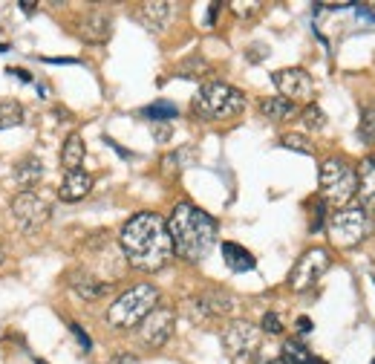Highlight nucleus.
I'll return each instance as SVG.
<instances>
[{
	"label": "nucleus",
	"mask_w": 375,
	"mask_h": 364,
	"mask_svg": "<svg viewBox=\"0 0 375 364\" xmlns=\"http://www.w3.org/2000/svg\"><path fill=\"white\" fill-rule=\"evenodd\" d=\"M121 255L139 272H159L173 257V243L168 234V220L156 211H139L121 226L118 237Z\"/></svg>",
	"instance_id": "nucleus-1"
},
{
	"label": "nucleus",
	"mask_w": 375,
	"mask_h": 364,
	"mask_svg": "<svg viewBox=\"0 0 375 364\" xmlns=\"http://www.w3.org/2000/svg\"><path fill=\"white\" fill-rule=\"evenodd\" d=\"M168 234L173 243V255L199 263L211 255L216 243V220L194 202H179L168 217Z\"/></svg>",
	"instance_id": "nucleus-2"
},
{
	"label": "nucleus",
	"mask_w": 375,
	"mask_h": 364,
	"mask_svg": "<svg viewBox=\"0 0 375 364\" xmlns=\"http://www.w3.org/2000/svg\"><path fill=\"white\" fill-rule=\"evenodd\" d=\"M191 110L205 121H228L245 110V96L226 81H205L191 99Z\"/></svg>",
	"instance_id": "nucleus-3"
},
{
	"label": "nucleus",
	"mask_w": 375,
	"mask_h": 364,
	"mask_svg": "<svg viewBox=\"0 0 375 364\" xmlns=\"http://www.w3.org/2000/svg\"><path fill=\"white\" fill-rule=\"evenodd\" d=\"M159 307V289L153 284H136L130 289H124L107 310V324L118 329H130L145 321L147 313Z\"/></svg>",
	"instance_id": "nucleus-4"
},
{
	"label": "nucleus",
	"mask_w": 375,
	"mask_h": 364,
	"mask_svg": "<svg viewBox=\"0 0 375 364\" xmlns=\"http://www.w3.org/2000/svg\"><path fill=\"white\" fill-rule=\"evenodd\" d=\"M318 182H321V200L335 208H347V202L355 197V188H358L355 168L340 157H329L321 162Z\"/></svg>",
	"instance_id": "nucleus-5"
},
{
	"label": "nucleus",
	"mask_w": 375,
	"mask_h": 364,
	"mask_svg": "<svg viewBox=\"0 0 375 364\" xmlns=\"http://www.w3.org/2000/svg\"><path fill=\"white\" fill-rule=\"evenodd\" d=\"M369 229H372V223H369L367 211L364 208H350V205L338 208L326 223V231H329L332 243L340 249H355L358 243L369 234Z\"/></svg>",
	"instance_id": "nucleus-6"
},
{
	"label": "nucleus",
	"mask_w": 375,
	"mask_h": 364,
	"mask_svg": "<svg viewBox=\"0 0 375 364\" xmlns=\"http://www.w3.org/2000/svg\"><path fill=\"white\" fill-rule=\"evenodd\" d=\"M12 220L18 226L20 234H35L47 226L49 220V200L38 197L35 191H20L15 200H12Z\"/></svg>",
	"instance_id": "nucleus-7"
},
{
	"label": "nucleus",
	"mask_w": 375,
	"mask_h": 364,
	"mask_svg": "<svg viewBox=\"0 0 375 364\" xmlns=\"http://www.w3.org/2000/svg\"><path fill=\"white\" fill-rule=\"evenodd\" d=\"M329 263H332V257H329L326 249L312 246V249L303 252V255L297 257V263L292 266V272H289V289H295V292L312 289V286H315V284L324 278V272L329 269Z\"/></svg>",
	"instance_id": "nucleus-8"
},
{
	"label": "nucleus",
	"mask_w": 375,
	"mask_h": 364,
	"mask_svg": "<svg viewBox=\"0 0 375 364\" xmlns=\"http://www.w3.org/2000/svg\"><path fill=\"white\" fill-rule=\"evenodd\" d=\"M173 327H176V313L171 307H156L153 313L145 315V321L136 327L139 329V341L147 350H159L171 341L173 336Z\"/></svg>",
	"instance_id": "nucleus-9"
},
{
	"label": "nucleus",
	"mask_w": 375,
	"mask_h": 364,
	"mask_svg": "<svg viewBox=\"0 0 375 364\" xmlns=\"http://www.w3.org/2000/svg\"><path fill=\"white\" fill-rule=\"evenodd\" d=\"M277 93L289 99L292 104L300 107V102H312V96H315V81H312V75L300 67H286V70H277L271 75Z\"/></svg>",
	"instance_id": "nucleus-10"
},
{
	"label": "nucleus",
	"mask_w": 375,
	"mask_h": 364,
	"mask_svg": "<svg viewBox=\"0 0 375 364\" xmlns=\"http://www.w3.org/2000/svg\"><path fill=\"white\" fill-rule=\"evenodd\" d=\"M223 344H226L228 356H234V358L254 356L260 347V327L252 321H231L223 329Z\"/></svg>",
	"instance_id": "nucleus-11"
},
{
	"label": "nucleus",
	"mask_w": 375,
	"mask_h": 364,
	"mask_svg": "<svg viewBox=\"0 0 375 364\" xmlns=\"http://www.w3.org/2000/svg\"><path fill=\"white\" fill-rule=\"evenodd\" d=\"M185 307L191 310V318L205 321V318H226L234 310V298L223 289H202L199 295L188 298Z\"/></svg>",
	"instance_id": "nucleus-12"
},
{
	"label": "nucleus",
	"mask_w": 375,
	"mask_h": 364,
	"mask_svg": "<svg viewBox=\"0 0 375 364\" xmlns=\"http://www.w3.org/2000/svg\"><path fill=\"white\" fill-rule=\"evenodd\" d=\"M133 18L147 29L150 35H162L173 20V4H142L133 9Z\"/></svg>",
	"instance_id": "nucleus-13"
},
{
	"label": "nucleus",
	"mask_w": 375,
	"mask_h": 364,
	"mask_svg": "<svg viewBox=\"0 0 375 364\" xmlns=\"http://www.w3.org/2000/svg\"><path fill=\"white\" fill-rule=\"evenodd\" d=\"M113 35V18L102 9H90L78 23V38L87 44H104Z\"/></svg>",
	"instance_id": "nucleus-14"
},
{
	"label": "nucleus",
	"mask_w": 375,
	"mask_h": 364,
	"mask_svg": "<svg viewBox=\"0 0 375 364\" xmlns=\"http://www.w3.org/2000/svg\"><path fill=\"white\" fill-rule=\"evenodd\" d=\"M67 281H70L73 292H75L78 298H84V301H99V298H104V295L110 292V281L96 278V275H92V272H87V269H73L70 275H67Z\"/></svg>",
	"instance_id": "nucleus-15"
},
{
	"label": "nucleus",
	"mask_w": 375,
	"mask_h": 364,
	"mask_svg": "<svg viewBox=\"0 0 375 364\" xmlns=\"http://www.w3.org/2000/svg\"><path fill=\"white\" fill-rule=\"evenodd\" d=\"M355 179H358V188H355V197H358V208H364L367 214L375 211V154L364 157L358 171H355Z\"/></svg>",
	"instance_id": "nucleus-16"
},
{
	"label": "nucleus",
	"mask_w": 375,
	"mask_h": 364,
	"mask_svg": "<svg viewBox=\"0 0 375 364\" xmlns=\"http://www.w3.org/2000/svg\"><path fill=\"white\" fill-rule=\"evenodd\" d=\"M90 191H92V174L78 168V171H67L64 182H61V188H58V197H61V202H81Z\"/></svg>",
	"instance_id": "nucleus-17"
},
{
	"label": "nucleus",
	"mask_w": 375,
	"mask_h": 364,
	"mask_svg": "<svg viewBox=\"0 0 375 364\" xmlns=\"http://www.w3.org/2000/svg\"><path fill=\"white\" fill-rule=\"evenodd\" d=\"M260 113L269 119V121H289L300 113L297 104H292L289 99L283 96H269V99H260Z\"/></svg>",
	"instance_id": "nucleus-18"
},
{
	"label": "nucleus",
	"mask_w": 375,
	"mask_h": 364,
	"mask_svg": "<svg viewBox=\"0 0 375 364\" xmlns=\"http://www.w3.org/2000/svg\"><path fill=\"white\" fill-rule=\"evenodd\" d=\"M223 257H226V266L231 269V272H252L254 266H257V260H254V255L248 252V249H242L240 243H223Z\"/></svg>",
	"instance_id": "nucleus-19"
},
{
	"label": "nucleus",
	"mask_w": 375,
	"mask_h": 364,
	"mask_svg": "<svg viewBox=\"0 0 375 364\" xmlns=\"http://www.w3.org/2000/svg\"><path fill=\"white\" fill-rule=\"evenodd\" d=\"M84 157H87V145H84L81 133H70L64 139V147H61V162H64L67 171H78Z\"/></svg>",
	"instance_id": "nucleus-20"
},
{
	"label": "nucleus",
	"mask_w": 375,
	"mask_h": 364,
	"mask_svg": "<svg viewBox=\"0 0 375 364\" xmlns=\"http://www.w3.org/2000/svg\"><path fill=\"white\" fill-rule=\"evenodd\" d=\"M41 176H44V162H41L38 157H26V159H20V162L15 165V182H18L23 191L32 188Z\"/></svg>",
	"instance_id": "nucleus-21"
},
{
	"label": "nucleus",
	"mask_w": 375,
	"mask_h": 364,
	"mask_svg": "<svg viewBox=\"0 0 375 364\" xmlns=\"http://www.w3.org/2000/svg\"><path fill=\"white\" fill-rule=\"evenodd\" d=\"M280 364H324L315 353H312L303 341H295V339H289L286 344H283V353H280Z\"/></svg>",
	"instance_id": "nucleus-22"
},
{
	"label": "nucleus",
	"mask_w": 375,
	"mask_h": 364,
	"mask_svg": "<svg viewBox=\"0 0 375 364\" xmlns=\"http://www.w3.org/2000/svg\"><path fill=\"white\" fill-rule=\"evenodd\" d=\"M23 121V104L18 99H0V131H12Z\"/></svg>",
	"instance_id": "nucleus-23"
},
{
	"label": "nucleus",
	"mask_w": 375,
	"mask_h": 364,
	"mask_svg": "<svg viewBox=\"0 0 375 364\" xmlns=\"http://www.w3.org/2000/svg\"><path fill=\"white\" fill-rule=\"evenodd\" d=\"M194 147H182V150H173V154H168L165 159H162V171H165V176H176L188 162H194V154H191Z\"/></svg>",
	"instance_id": "nucleus-24"
},
{
	"label": "nucleus",
	"mask_w": 375,
	"mask_h": 364,
	"mask_svg": "<svg viewBox=\"0 0 375 364\" xmlns=\"http://www.w3.org/2000/svg\"><path fill=\"white\" fill-rule=\"evenodd\" d=\"M142 116H147V119H153V121H171V119L179 116V107H176L173 102H153V104H147V107L142 110Z\"/></svg>",
	"instance_id": "nucleus-25"
},
{
	"label": "nucleus",
	"mask_w": 375,
	"mask_h": 364,
	"mask_svg": "<svg viewBox=\"0 0 375 364\" xmlns=\"http://www.w3.org/2000/svg\"><path fill=\"white\" fill-rule=\"evenodd\" d=\"M358 139H361L364 145H375V104H367V107L361 110Z\"/></svg>",
	"instance_id": "nucleus-26"
},
{
	"label": "nucleus",
	"mask_w": 375,
	"mask_h": 364,
	"mask_svg": "<svg viewBox=\"0 0 375 364\" xmlns=\"http://www.w3.org/2000/svg\"><path fill=\"white\" fill-rule=\"evenodd\" d=\"M300 119H303V125L312 128V131H324L326 128V113L321 110V104H306L300 110Z\"/></svg>",
	"instance_id": "nucleus-27"
},
{
	"label": "nucleus",
	"mask_w": 375,
	"mask_h": 364,
	"mask_svg": "<svg viewBox=\"0 0 375 364\" xmlns=\"http://www.w3.org/2000/svg\"><path fill=\"white\" fill-rule=\"evenodd\" d=\"M280 145L283 147H289V150H297V154H315V145H312L306 136H300V133H286V136H280Z\"/></svg>",
	"instance_id": "nucleus-28"
},
{
	"label": "nucleus",
	"mask_w": 375,
	"mask_h": 364,
	"mask_svg": "<svg viewBox=\"0 0 375 364\" xmlns=\"http://www.w3.org/2000/svg\"><path fill=\"white\" fill-rule=\"evenodd\" d=\"M205 73H208V64H205L202 58H188L185 64L179 67V75H185V78H199Z\"/></svg>",
	"instance_id": "nucleus-29"
},
{
	"label": "nucleus",
	"mask_w": 375,
	"mask_h": 364,
	"mask_svg": "<svg viewBox=\"0 0 375 364\" xmlns=\"http://www.w3.org/2000/svg\"><path fill=\"white\" fill-rule=\"evenodd\" d=\"M312 211H315V220L309 223V231H312V234H318V231L324 229V220H326V202L318 197L315 202H312Z\"/></svg>",
	"instance_id": "nucleus-30"
},
{
	"label": "nucleus",
	"mask_w": 375,
	"mask_h": 364,
	"mask_svg": "<svg viewBox=\"0 0 375 364\" xmlns=\"http://www.w3.org/2000/svg\"><path fill=\"white\" fill-rule=\"evenodd\" d=\"M260 332H269V336H280V332H283V324H280L277 313H266V315H263Z\"/></svg>",
	"instance_id": "nucleus-31"
},
{
	"label": "nucleus",
	"mask_w": 375,
	"mask_h": 364,
	"mask_svg": "<svg viewBox=\"0 0 375 364\" xmlns=\"http://www.w3.org/2000/svg\"><path fill=\"white\" fill-rule=\"evenodd\" d=\"M70 329H73V336H75V341L90 353L92 350V341H90V336H87V329L84 327H78V324H70Z\"/></svg>",
	"instance_id": "nucleus-32"
},
{
	"label": "nucleus",
	"mask_w": 375,
	"mask_h": 364,
	"mask_svg": "<svg viewBox=\"0 0 375 364\" xmlns=\"http://www.w3.org/2000/svg\"><path fill=\"white\" fill-rule=\"evenodd\" d=\"M173 136V128L168 125V121H159V125H156V131H153V139L156 142H168Z\"/></svg>",
	"instance_id": "nucleus-33"
},
{
	"label": "nucleus",
	"mask_w": 375,
	"mask_h": 364,
	"mask_svg": "<svg viewBox=\"0 0 375 364\" xmlns=\"http://www.w3.org/2000/svg\"><path fill=\"white\" fill-rule=\"evenodd\" d=\"M231 9H237L240 18H248V15H254V9H260V4H231Z\"/></svg>",
	"instance_id": "nucleus-34"
},
{
	"label": "nucleus",
	"mask_w": 375,
	"mask_h": 364,
	"mask_svg": "<svg viewBox=\"0 0 375 364\" xmlns=\"http://www.w3.org/2000/svg\"><path fill=\"white\" fill-rule=\"evenodd\" d=\"M6 73H9V75H15V78H20L23 84H29V81H32V75H29L26 70H20V67H6Z\"/></svg>",
	"instance_id": "nucleus-35"
},
{
	"label": "nucleus",
	"mask_w": 375,
	"mask_h": 364,
	"mask_svg": "<svg viewBox=\"0 0 375 364\" xmlns=\"http://www.w3.org/2000/svg\"><path fill=\"white\" fill-rule=\"evenodd\" d=\"M216 12H220V4H211V6H208V20H205L208 26H214V20H216Z\"/></svg>",
	"instance_id": "nucleus-36"
},
{
	"label": "nucleus",
	"mask_w": 375,
	"mask_h": 364,
	"mask_svg": "<svg viewBox=\"0 0 375 364\" xmlns=\"http://www.w3.org/2000/svg\"><path fill=\"white\" fill-rule=\"evenodd\" d=\"M47 64H78L75 58H44Z\"/></svg>",
	"instance_id": "nucleus-37"
},
{
	"label": "nucleus",
	"mask_w": 375,
	"mask_h": 364,
	"mask_svg": "<svg viewBox=\"0 0 375 364\" xmlns=\"http://www.w3.org/2000/svg\"><path fill=\"white\" fill-rule=\"evenodd\" d=\"M358 18H361V20H367V23H375V15H372V9H358Z\"/></svg>",
	"instance_id": "nucleus-38"
},
{
	"label": "nucleus",
	"mask_w": 375,
	"mask_h": 364,
	"mask_svg": "<svg viewBox=\"0 0 375 364\" xmlns=\"http://www.w3.org/2000/svg\"><path fill=\"white\" fill-rule=\"evenodd\" d=\"M110 364H136V358L133 356H116Z\"/></svg>",
	"instance_id": "nucleus-39"
},
{
	"label": "nucleus",
	"mask_w": 375,
	"mask_h": 364,
	"mask_svg": "<svg viewBox=\"0 0 375 364\" xmlns=\"http://www.w3.org/2000/svg\"><path fill=\"white\" fill-rule=\"evenodd\" d=\"M18 6H20V9L26 12V15H35V9H38L35 4H26V0H20V4H18Z\"/></svg>",
	"instance_id": "nucleus-40"
},
{
	"label": "nucleus",
	"mask_w": 375,
	"mask_h": 364,
	"mask_svg": "<svg viewBox=\"0 0 375 364\" xmlns=\"http://www.w3.org/2000/svg\"><path fill=\"white\" fill-rule=\"evenodd\" d=\"M297 329H300V332H309V329H312V321H309V318H300V321H297Z\"/></svg>",
	"instance_id": "nucleus-41"
},
{
	"label": "nucleus",
	"mask_w": 375,
	"mask_h": 364,
	"mask_svg": "<svg viewBox=\"0 0 375 364\" xmlns=\"http://www.w3.org/2000/svg\"><path fill=\"white\" fill-rule=\"evenodd\" d=\"M6 263V249H4V243H0V266Z\"/></svg>",
	"instance_id": "nucleus-42"
},
{
	"label": "nucleus",
	"mask_w": 375,
	"mask_h": 364,
	"mask_svg": "<svg viewBox=\"0 0 375 364\" xmlns=\"http://www.w3.org/2000/svg\"><path fill=\"white\" fill-rule=\"evenodd\" d=\"M32 361H35V364H47V361H44V358H41V356H35V358H32Z\"/></svg>",
	"instance_id": "nucleus-43"
},
{
	"label": "nucleus",
	"mask_w": 375,
	"mask_h": 364,
	"mask_svg": "<svg viewBox=\"0 0 375 364\" xmlns=\"http://www.w3.org/2000/svg\"><path fill=\"white\" fill-rule=\"evenodd\" d=\"M372 364H375V358H372Z\"/></svg>",
	"instance_id": "nucleus-44"
},
{
	"label": "nucleus",
	"mask_w": 375,
	"mask_h": 364,
	"mask_svg": "<svg viewBox=\"0 0 375 364\" xmlns=\"http://www.w3.org/2000/svg\"><path fill=\"white\" fill-rule=\"evenodd\" d=\"M0 339H4V336H0Z\"/></svg>",
	"instance_id": "nucleus-45"
}]
</instances>
